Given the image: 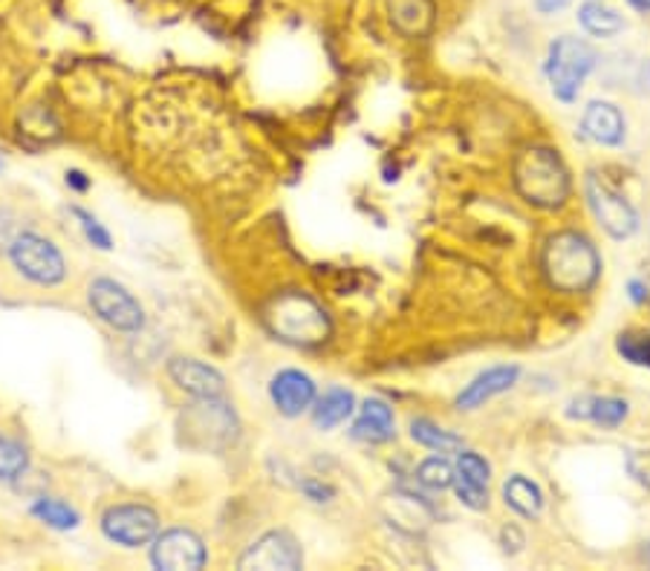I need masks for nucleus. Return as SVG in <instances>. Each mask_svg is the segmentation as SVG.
I'll use <instances>...</instances> for the list:
<instances>
[{
  "mask_svg": "<svg viewBox=\"0 0 650 571\" xmlns=\"http://www.w3.org/2000/svg\"><path fill=\"white\" fill-rule=\"evenodd\" d=\"M543 275L549 286L564 294L590 292L601 275L599 249L590 237L578 231H561L543 245Z\"/></svg>",
  "mask_w": 650,
  "mask_h": 571,
  "instance_id": "obj_1",
  "label": "nucleus"
},
{
  "mask_svg": "<svg viewBox=\"0 0 650 571\" xmlns=\"http://www.w3.org/2000/svg\"><path fill=\"white\" fill-rule=\"evenodd\" d=\"M515 186L526 202L538 208H558L570 193V174L549 148H529L515 162Z\"/></svg>",
  "mask_w": 650,
  "mask_h": 571,
  "instance_id": "obj_2",
  "label": "nucleus"
},
{
  "mask_svg": "<svg viewBox=\"0 0 650 571\" xmlns=\"http://www.w3.org/2000/svg\"><path fill=\"white\" fill-rule=\"evenodd\" d=\"M599 67V52L590 41L575 38V35H561L549 43L547 55V78L558 101L573 104L582 93L584 81L590 78L592 69Z\"/></svg>",
  "mask_w": 650,
  "mask_h": 571,
  "instance_id": "obj_3",
  "label": "nucleus"
},
{
  "mask_svg": "<svg viewBox=\"0 0 650 571\" xmlns=\"http://www.w3.org/2000/svg\"><path fill=\"white\" fill-rule=\"evenodd\" d=\"M266 323L289 344H322L329 335L327 312L304 292H287L275 297L266 309Z\"/></svg>",
  "mask_w": 650,
  "mask_h": 571,
  "instance_id": "obj_4",
  "label": "nucleus"
},
{
  "mask_svg": "<svg viewBox=\"0 0 650 571\" xmlns=\"http://www.w3.org/2000/svg\"><path fill=\"white\" fill-rule=\"evenodd\" d=\"M7 252L12 266L35 286H59L67 278V261L59 245L35 231H17Z\"/></svg>",
  "mask_w": 650,
  "mask_h": 571,
  "instance_id": "obj_5",
  "label": "nucleus"
},
{
  "mask_svg": "<svg viewBox=\"0 0 650 571\" xmlns=\"http://www.w3.org/2000/svg\"><path fill=\"white\" fill-rule=\"evenodd\" d=\"M87 301L99 315V320H104L116 332H142L145 329L142 303L136 301L134 294L116 280L96 278L90 289H87Z\"/></svg>",
  "mask_w": 650,
  "mask_h": 571,
  "instance_id": "obj_6",
  "label": "nucleus"
},
{
  "mask_svg": "<svg viewBox=\"0 0 650 571\" xmlns=\"http://www.w3.org/2000/svg\"><path fill=\"white\" fill-rule=\"evenodd\" d=\"M102 531L110 543H118L125 548L148 546L157 531H160V517L148 505H113L102 517Z\"/></svg>",
  "mask_w": 650,
  "mask_h": 571,
  "instance_id": "obj_7",
  "label": "nucleus"
},
{
  "mask_svg": "<svg viewBox=\"0 0 650 571\" xmlns=\"http://www.w3.org/2000/svg\"><path fill=\"white\" fill-rule=\"evenodd\" d=\"M587 202H590L592 214L601 223V228L608 231L613 240H627L639 231V214L630 202L616 193L610 186H604L599 177H587Z\"/></svg>",
  "mask_w": 650,
  "mask_h": 571,
  "instance_id": "obj_8",
  "label": "nucleus"
},
{
  "mask_svg": "<svg viewBox=\"0 0 650 571\" xmlns=\"http://www.w3.org/2000/svg\"><path fill=\"white\" fill-rule=\"evenodd\" d=\"M151 560L157 569L168 571H195L203 569L209 560L203 540L197 537L195 531L188 529H171L160 537H153Z\"/></svg>",
  "mask_w": 650,
  "mask_h": 571,
  "instance_id": "obj_9",
  "label": "nucleus"
},
{
  "mask_svg": "<svg viewBox=\"0 0 650 571\" xmlns=\"http://www.w3.org/2000/svg\"><path fill=\"white\" fill-rule=\"evenodd\" d=\"M304 566V551L289 531H266L254 540L240 557V569H284L296 571Z\"/></svg>",
  "mask_w": 650,
  "mask_h": 571,
  "instance_id": "obj_10",
  "label": "nucleus"
},
{
  "mask_svg": "<svg viewBox=\"0 0 650 571\" xmlns=\"http://www.w3.org/2000/svg\"><path fill=\"white\" fill-rule=\"evenodd\" d=\"M315 381L301 370H280L270 384V398L280 416L296 419L315 404Z\"/></svg>",
  "mask_w": 650,
  "mask_h": 571,
  "instance_id": "obj_11",
  "label": "nucleus"
},
{
  "mask_svg": "<svg viewBox=\"0 0 650 571\" xmlns=\"http://www.w3.org/2000/svg\"><path fill=\"white\" fill-rule=\"evenodd\" d=\"M171 381L183 390V393L200 398H223L226 395V379L220 376L214 367L197 361V358H174L168 364Z\"/></svg>",
  "mask_w": 650,
  "mask_h": 571,
  "instance_id": "obj_12",
  "label": "nucleus"
},
{
  "mask_svg": "<svg viewBox=\"0 0 650 571\" xmlns=\"http://www.w3.org/2000/svg\"><path fill=\"white\" fill-rule=\"evenodd\" d=\"M517 379H521V367H515V364L489 367V370H483L480 376H474V379L460 390V395H457V407H460V410H477L480 404L491 402L495 395L512 390V386L517 384Z\"/></svg>",
  "mask_w": 650,
  "mask_h": 571,
  "instance_id": "obj_13",
  "label": "nucleus"
},
{
  "mask_svg": "<svg viewBox=\"0 0 650 571\" xmlns=\"http://www.w3.org/2000/svg\"><path fill=\"white\" fill-rule=\"evenodd\" d=\"M582 130L584 136L592 139L596 144L618 148V144H625L627 122L616 104H610V101H590V104L584 107Z\"/></svg>",
  "mask_w": 650,
  "mask_h": 571,
  "instance_id": "obj_14",
  "label": "nucleus"
},
{
  "mask_svg": "<svg viewBox=\"0 0 650 571\" xmlns=\"http://www.w3.org/2000/svg\"><path fill=\"white\" fill-rule=\"evenodd\" d=\"M397 433V419H393V407L382 398H367L359 407V419L353 421L350 436L359 442H371V445H382L390 442Z\"/></svg>",
  "mask_w": 650,
  "mask_h": 571,
  "instance_id": "obj_15",
  "label": "nucleus"
},
{
  "mask_svg": "<svg viewBox=\"0 0 650 571\" xmlns=\"http://www.w3.org/2000/svg\"><path fill=\"white\" fill-rule=\"evenodd\" d=\"M353 413H355V395L350 393V390H345V386H329L322 398L315 395L313 421L318 430L338 428V424H345Z\"/></svg>",
  "mask_w": 650,
  "mask_h": 571,
  "instance_id": "obj_16",
  "label": "nucleus"
},
{
  "mask_svg": "<svg viewBox=\"0 0 650 571\" xmlns=\"http://www.w3.org/2000/svg\"><path fill=\"white\" fill-rule=\"evenodd\" d=\"M578 24L592 38H613V35L625 33V17L608 3H601V0H587L578 9Z\"/></svg>",
  "mask_w": 650,
  "mask_h": 571,
  "instance_id": "obj_17",
  "label": "nucleus"
},
{
  "mask_svg": "<svg viewBox=\"0 0 650 571\" xmlns=\"http://www.w3.org/2000/svg\"><path fill=\"white\" fill-rule=\"evenodd\" d=\"M503 499L512 511H517L526 520H535L538 513L543 511V491L535 485L533 479L524 477V473H515V477L507 479L503 485Z\"/></svg>",
  "mask_w": 650,
  "mask_h": 571,
  "instance_id": "obj_18",
  "label": "nucleus"
},
{
  "mask_svg": "<svg viewBox=\"0 0 650 571\" xmlns=\"http://www.w3.org/2000/svg\"><path fill=\"white\" fill-rule=\"evenodd\" d=\"M411 439L416 445L428 447L434 454H457L463 447V439L451 433V430L439 428L432 419H414L411 421Z\"/></svg>",
  "mask_w": 650,
  "mask_h": 571,
  "instance_id": "obj_19",
  "label": "nucleus"
},
{
  "mask_svg": "<svg viewBox=\"0 0 650 571\" xmlns=\"http://www.w3.org/2000/svg\"><path fill=\"white\" fill-rule=\"evenodd\" d=\"M33 513L41 522H47L50 529H59V531L78 529V522H82V517H78L76 508H70V505L61 503V499H50V496L35 499Z\"/></svg>",
  "mask_w": 650,
  "mask_h": 571,
  "instance_id": "obj_20",
  "label": "nucleus"
},
{
  "mask_svg": "<svg viewBox=\"0 0 650 571\" xmlns=\"http://www.w3.org/2000/svg\"><path fill=\"white\" fill-rule=\"evenodd\" d=\"M388 7L390 21H393L399 29H408V33L420 29V24L432 17V3H428V0H388Z\"/></svg>",
  "mask_w": 650,
  "mask_h": 571,
  "instance_id": "obj_21",
  "label": "nucleus"
},
{
  "mask_svg": "<svg viewBox=\"0 0 650 571\" xmlns=\"http://www.w3.org/2000/svg\"><path fill=\"white\" fill-rule=\"evenodd\" d=\"M416 482L423 487H432V491H446V487L454 485V465L448 462L442 454L432 456L416 468Z\"/></svg>",
  "mask_w": 650,
  "mask_h": 571,
  "instance_id": "obj_22",
  "label": "nucleus"
},
{
  "mask_svg": "<svg viewBox=\"0 0 650 571\" xmlns=\"http://www.w3.org/2000/svg\"><path fill=\"white\" fill-rule=\"evenodd\" d=\"M627 413H630V404H627L625 398H616V395H601V398H596V395H592L590 421H596L601 428H618V424L627 419Z\"/></svg>",
  "mask_w": 650,
  "mask_h": 571,
  "instance_id": "obj_23",
  "label": "nucleus"
},
{
  "mask_svg": "<svg viewBox=\"0 0 650 571\" xmlns=\"http://www.w3.org/2000/svg\"><path fill=\"white\" fill-rule=\"evenodd\" d=\"M616 353L627 364L650 370V332H625V335H618Z\"/></svg>",
  "mask_w": 650,
  "mask_h": 571,
  "instance_id": "obj_24",
  "label": "nucleus"
},
{
  "mask_svg": "<svg viewBox=\"0 0 650 571\" xmlns=\"http://www.w3.org/2000/svg\"><path fill=\"white\" fill-rule=\"evenodd\" d=\"M454 473L463 479V482H472V485H477V487H489L491 465L486 462L480 454H474V451H463V447H460Z\"/></svg>",
  "mask_w": 650,
  "mask_h": 571,
  "instance_id": "obj_25",
  "label": "nucleus"
},
{
  "mask_svg": "<svg viewBox=\"0 0 650 571\" xmlns=\"http://www.w3.org/2000/svg\"><path fill=\"white\" fill-rule=\"evenodd\" d=\"M26 468H29V456H26L24 447L17 445L15 439L0 436V479L12 482V479L21 477Z\"/></svg>",
  "mask_w": 650,
  "mask_h": 571,
  "instance_id": "obj_26",
  "label": "nucleus"
},
{
  "mask_svg": "<svg viewBox=\"0 0 650 571\" xmlns=\"http://www.w3.org/2000/svg\"><path fill=\"white\" fill-rule=\"evenodd\" d=\"M70 211L76 214L78 226H82L85 237H87V240H90V243L96 245V249H102V252H110V249H113V240H110L108 228H104L102 223H99V219H96L93 214H90V211L78 208V205H73V208H70Z\"/></svg>",
  "mask_w": 650,
  "mask_h": 571,
  "instance_id": "obj_27",
  "label": "nucleus"
},
{
  "mask_svg": "<svg viewBox=\"0 0 650 571\" xmlns=\"http://www.w3.org/2000/svg\"><path fill=\"white\" fill-rule=\"evenodd\" d=\"M454 494L457 499L465 505V508H472V511H486L489 508V487H477L472 482H463V479L454 473Z\"/></svg>",
  "mask_w": 650,
  "mask_h": 571,
  "instance_id": "obj_28",
  "label": "nucleus"
},
{
  "mask_svg": "<svg viewBox=\"0 0 650 571\" xmlns=\"http://www.w3.org/2000/svg\"><path fill=\"white\" fill-rule=\"evenodd\" d=\"M627 473L634 477V482L650 491V451H634L627 454Z\"/></svg>",
  "mask_w": 650,
  "mask_h": 571,
  "instance_id": "obj_29",
  "label": "nucleus"
},
{
  "mask_svg": "<svg viewBox=\"0 0 650 571\" xmlns=\"http://www.w3.org/2000/svg\"><path fill=\"white\" fill-rule=\"evenodd\" d=\"M298 487H301L307 499H313V503H329V499H333V494H336L333 487L324 485V482H318V479H301V485Z\"/></svg>",
  "mask_w": 650,
  "mask_h": 571,
  "instance_id": "obj_30",
  "label": "nucleus"
},
{
  "mask_svg": "<svg viewBox=\"0 0 650 571\" xmlns=\"http://www.w3.org/2000/svg\"><path fill=\"white\" fill-rule=\"evenodd\" d=\"M500 543H503V548H507L509 555H517V551L526 546L524 531L517 529V525H507V529L500 531Z\"/></svg>",
  "mask_w": 650,
  "mask_h": 571,
  "instance_id": "obj_31",
  "label": "nucleus"
},
{
  "mask_svg": "<svg viewBox=\"0 0 650 571\" xmlns=\"http://www.w3.org/2000/svg\"><path fill=\"white\" fill-rule=\"evenodd\" d=\"M573 3V0H535V9L541 12V15H555L561 9H566Z\"/></svg>",
  "mask_w": 650,
  "mask_h": 571,
  "instance_id": "obj_32",
  "label": "nucleus"
},
{
  "mask_svg": "<svg viewBox=\"0 0 650 571\" xmlns=\"http://www.w3.org/2000/svg\"><path fill=\"white\" fill-rule=\"evenodd\" d=\"M627 289H630V297H634V303H645L648 301V286L645 283H639V280H630V286H627Z\"/></svg>",
  "mask_w": 650,
  "mask_h": 571,
  "instance_id": "obj_33",
  "label": "nucleus"
},
{
  "mask_svg": "<svg viewBox=\"0 0 650 571\" xmlns=\"http://www.w3.org/2000/svg\"><path fill=\"white\" fill-rule=\"evenodd\" d=\"M67 186L78 188V191H87V188H90V182H87L85 174H82V170H70V174H67Z\"/></svg>",
  "mask_w": 650,
  "mask_h": 571,
  "instance_id": "obj_34",
  "label": "nucleus"
},
{
  "mask_svg": "<svg viewBox=\"0 0 650 571\" xmlns=\"http://www.w3.org/2000/svg\"><path fill=\"white\" fill-rule=\"evenodd\" d=\"M627 7L636 9V12H645V15H650V0H627Z\"/></svg>",
  "mask_w": 650,
  "mask_h": 571,
  "instance_id": "obj_35",
  "label": "nucleus"
},
{
  "mask_svg": "<svg viewBox=\"0 0 650 571\" xmlns=\"http://www.w3.org/2000/svg\"><path fill=\"white\" fill-rule=\"evenodd\" d=\"M639 557H642L645 563L650 566V540H648V543H645V546H642V551H639Z\"/></svg>",
  "mask_w": 650,
  "mask_h": 571,
  "instance_id": "obj_36",
  "label": "nucleus"
},
{
  "mask_svg": "<svg viewBox=\"0 0 650 571\" xmlns=\"http://www.w3.org/2000/svg\"><path fill=\"white\" fill-rule=\"evenodd\" d=\"M0 170H3V162H0Z\"/></svg>",
  "mask_w": 650,
  "mask_h": 571,
  "instance_id": "obj_37",
  "label": "nucleus"
}]
</instances>
